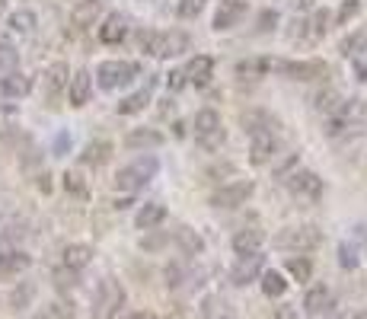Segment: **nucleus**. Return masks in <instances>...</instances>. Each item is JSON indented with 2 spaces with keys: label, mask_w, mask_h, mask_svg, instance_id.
I'll use <instances>...</instances> for the list:
<instances>
[{
  "label": "nucleus",
  "mask_w": 367,
  "mask_h": 319,
  "mask_svg": "<svg viewBox=\"0 0 367 319\" xmlns=\"http://www.w3.org/2000/svg\"><path fill=\"white\" fill-rule=\"evenodd\" d=\"M125 303V287L115 278H102L93 294V319H112Z\"/></svg>",
  "instance_id": "obj_1"
},
{
  "label": "nucleus",
  "mask_w": 367,
  "mask_h": 319,
  "mask_svg": "<svg viewBox=\"0 0 367 319\" xmlns=\"http://www.w3.org/2000/svg\"><path fill=\"white\" fill-rule=\"evenodd\" d=\"M157 169H160V163H157L153 157L134 160L131 166L118 169L115 188H118V192H138V188H144V185H147L153 176H157Z\"/></svg>",
  "instance_id": "obj_2"
},
{
  "label": "nucleus",
  "mask_w": 367,
  "mask_h": 319,
  "mask_svg": "<svg viewBox=\"0 0 367 319\" xmlns=\"http://www.w3.org/2000/svg\"><path fill=\"white\" fill-rule=\"evenodd\" d=\"M275 243L284 249H297V252H310L323 243V230L313 227V224H303V227H288L275 236Z\"/></svg>",
  "instance_id": "obj_3"
},
{
  "label": "nucleus",
  "mask_w": 367,
  "mask_h": 319,
  "mask_svg": "<svg viewBox=\"0 0 367 319\" xmlns=\"http://www.w3.org/2000/svg\"><path fill=\"white\" fill-rule=\"evenodd\" d=\"M138 77V64L131 61H102L96 68V84L102 90H115V86H125Z\"/></svg>",
  "instance_id": "obj_4"
},
{
  "label": "nucleus",
  "mask_w": 367,
  "mask_h": 319,
  "mask_svg": "<svg viewBox=\"0 0 367 319\" xmlns=\"http://www.w3.org/2000/svg\"><path fill=\"white\" fill-rule=\"evenodd\" d=\"M192 131L205 147H217V144L224 141V128H220V115L214 109H201L192 122Z\"/></svg>",
  "instance_id": "obj_5"
},
{
  "label": "nucleus",
  "mask_w": 367,
  "mask_h": 319,
  "mask_svg": "<svg viewBox=\"0 0 367 319\" xmlns=\"http://www.w3.org/2000/svg\"><path fill=\"white\" fill-rule=\"evenodd\" d=\"M256 192L252 182H230V185H220L214 195H211V204L214 208H240V204L250 202V195Z\"/></svg>",
  "instance_id": "obj_6"
},
{
  "label": "nucleus",
  "mask_w": 367,
  "mask_h": 319,
  "mask_svg": "<svg viewBox=\"0 0 367 319\" xmlns=\"http://www.w3.org/2000/svg\"><path fill=\"white\" fill-rule=\"evenodd\" d=\"M284 182H288V188H291L294 195H301V198H319V195H323V179H319L317 173H310V169H294Z\"/></svg>",
  "instance_id": "obj_7"
},
{
  "label": "nucleus",
  "mask_w": 367,
  "mask_h": 319,
  "mask_svg": "<svg viewBox=\"0 0 367 319\" xmlns=\"http://www.w3.org/2000/svg\"><path fill=\"white\" fill-rule=\"evenodd\" d=\"M240 125L246 135H275V128H278V118L275 115H268L265 109H246L240 115Z\"/></svg>",
  "instance_id": "obj_8"
},
{
  "label": "nucleus",
  "mask_w": 367,
  "mask_h": 319,
  "mask_svg": "<svg viewBox=\"0 0 367 319\" xmlns=\"http://www.w3.org/2000/svg\"><path fill=\"white\" fill-rule=\"evenodd\" d=\"M246 10H250L246 0H220V7H217V13H214V29L217 32L234 29V26L246 17Z\"/></svg>",
  "instance_id": "obj_9"
},
{
  "label": "nucleus",
  "mask_w": 367,
  "mask_h": 319,
  "mask_svg": "<svg viewBox=\"0 0 367 319\" xmlns=\"http://www.w3.org/2000/svg\"><path fill=\"white\" fill-rule=\"evenodd\" d=\"M259 275H262V255L259 252H252V255H240V262H236L234 271H230V281H234L236 287H246Z\"/></svg>",
  "instance_id": "obj_10"
},
{
  "label": "nucleus",
  "mask_w": 367,
  "mask_h": 319,
  "mask_svg": "<svg viewBox=\"0 0 367 319\" xmlns=\"http://www.w3.org/2000/svg\"><path fill=\"white\" fill-rule=\"evenodd\" d=\"M189 51V35L173 29V32H160L157 35V48H153V58H176Z\"/></svg>",
  "instance_id": "obj_11"
},
{
  "label": "nucleus",
  "mask_w": 367,
  "mask_h": 319,
  "mask_svg": "<svg viewBox=\"0 0 367 319\" xmlns=\"http://www.w3.org/2000/svg\"><path fill=\"white\" fill-rule=\"evenodd\" d=\"M90 93H93L90 70H77V74L67 80V96H70V106H77V109L90 102Z\"/></svg>",
  "instance_id": "obj_12"
},
{
  "label": "nucleus",
  "mask_w": 367,
  "mask_h": 319,
  "mask_svg": "<svg viewBox=\"0 0 367 319\" xmlns=\"http://www.w3.org/2000/svg\"><path fill=\"white\" fill-rule=\"evenodd\" d=\"M278 153V141L275 135H252V147H250V160L256 163V166H265V163H272Z\"/></svg>",
  "instance_id": "obj_13"
},
{
  "label": "nucleus",
  "mask_w": 367,
  "mask_h": 319,
  "mask_svg": "<svg viewBox=\"0 0 367 319\" xmlns=\"http://www.w3.org/2000/svg\"><path fill=\"white\" fill-rule=\"evenodd\" d=\"M100 13H102L100 0H80L74 7V13H70V26H74V29H90V26L100 19Z\"/></svg>",
  "instance_id": "obj_14"
},
{
  "label": "nucleus",
  "mask_w": 367,
  "mask_h": 319,
  "mask_svg": "<svg viewBox=\"0 0 367 319\" xmlns=\"http://www.w3.org/2000/svg\"><path fill=\"white\" fill-rule=\"evenodd\" d=\"M29 90H32V77L19 74V70H10V74L0 80V93L10 96V99H23V96H29Z\"/></svg>",
  "instance_id": "obj_15"
},
{
  "label": "nucleus",
  "mask_w": 367,
  "mask_h": 319,
  "mask_svg": "<svg viewBox=\"0 0 367 319\" xmlns=\"http://www.w3.org/2000/svg\"><path fill=\"white\" fill-rule=\"evenodd\" d=\"M93 262V246H84V243H74V246H67L64 255H61V265L70 271H80L86 269Z\"/></svg>",
  "instance_id": "obj_16"
},
{
  "label": "nucleus",
  "mask_w": 367,
  "mask_h": 319,
  "mask_svg": "<svg viewBox=\"0 0 367 319\" xmlns=\"http://www.w3.org/2000/svg\"><path fill=\"white\" fill-rule=\"evenodd\" d=\"M125 32H128L125 17L112 13V17H106V23L100 26V42H106V45H118L122 39H125Z\"/></svg>",
  "instance_id": "obj_17"
},
{
  "label": "nucleus",
  "mask_w": 367,
  "mask_h": 319,
  "mask_svg": "<svg viewBox=\"0 0 367 319\" xmlns=\"http://www.w3.org/2000/svg\"><path fill=\"white\" fill-rule=\"evenodd\" d=\"M160 144H163V135L153 131V128H138V131H131L125 137V147H131V151H151V147H160Z\"/></svg>",
  "instance_id": "obj_18"
},
{
  "label": "nucleus",
  "mask_w": 367,
  "mask_h": 319,
  "mask_svg": "<svg viewBox=\"0 0 367 319\" xmlns=\"http://www.w3.org/2000/svg\"><path fill=\"white\" fill-rule=\"evenodd\" d=\"M288 77H294V80H319V77H326V64H319V61H288Z\"/></svg>",
  "instance_id": "obj_19"
},
{
  "label": "nucleus",
  "mask_w": 367,
  "mask_h": 319,
  "mask_svg": "<svg viewBox=\"0 0 367 319\" xmlns=\"http://www.w3.org/2000/svg\"><path fill=\"white\" fill-rule=\"evenodd\" d=\"M262 243H265V233L262 230H240L234 236V249L236 255H252V252H259Z\"/></svg>",
  "instance_id": "obj_20"
},
{
  "label": "nucleus",
  "mask_w": 367,
  "mask_h": 319,
  "mask_svg": "<svg viewBox=\"0 0 367 319\" xmlns=\"http://www.w3.org/2000/svg\"><path fill=\"white\" fill-rule=\"evenodd\" d=\"M167 220V208L160 202H151V204H144L141 211H138V218H134V224L141 230H153V227H160Z\"/></svg>",
  "instance_id": "obj_21"
},
{
  "label": "nucleus",
  "mask_w": 367,
  "mask_h": 319,
  "mask_svg": "<svg viewBox=\"0 0 367 319\" xmlns=\"http://www.w3.org/2000/svg\"><path fill=\"white\" fill-rule=\"evenodd\" d=\"M211 74H214V58H208V55H198V58H192V64L185 68V77L192 80V84H208Z\"/></svg>",
  "instance_id": "obj_22"
},
{
  "label": "nucleus",
  "mask_w": 367,
  "mask_h": 319,
  "mask_svg": "<svg viewBox=\"0 0 367 319\" xmlns=\"http://www.w3.org/2000/svg\"><path fill=\"white\" fill-rule=\"evenodd\" d=\"M109 157H112V144H109V141H93V144H86V147H84L80 163H84V166H102Z\"/></svg>",
  "instance_id": "obj_23"
},
{
  "label": "nucleus",
  "mask_w": 367,
  "mask_h": 319,
  "mask_svg": "<svg viewBox=\"0 0 367 319\" xmlns=\"http://www.w3.org/2000/svg\"><path fill=\"white\" fill-rule=\"evenodd\" d=\"M32 265V259L26 255L23 249H10L3 259H0V275H19V271H26Z\"/></svg>",
  "instance_id": "obj_24"
},
{
  "label": "nucleus",
  "mask_w": 367,
  "mask_h": 319,
  "mask_svg": "<svg viewBox=\"0 0 367 319\" xmlns=\"http://www.w3.org/2000/svg\"><path fill=\"white\" fill-rule=\"evenodd\" d=\"M67 80H70V70H67L64 61H58V64H51L48 74H45V84H48V96H55V93H61L67 86Z\"/></svg>",
  "instance_id": "obj_25"
},
{
  "label": "nucleus",
  "mask_w": 367,
  "mask_h": 319,
  "mask_svg": "<svg viewBox=\"0 0 367 319\" xmlns=\"http://www.w3.org/2000/svg\"><path fill=\"white\" fill-rule=\"evenodd\" d=\"M342 102L345 99L335 90H326V93H317V96H313V109L323 112V115H335V112L342 109Z\"/></svg>",
  "instance_id": "obj_26"
},
{
  "label": "nucleus",
  "mask_w": 367,
  "mask_h": 319,
  "mask_svg": "<svg viewBox=\"0 0 367 319\" xmlns=\"http://www.w3.org/2000/svg\"><path fill=\"white\" fill-rule=\"evenodd\" d=\"M147 102H151V93L147 90L131 93V96H125V99L118 102V115H138V112H144Z\"/></svg>",
  "instance_id": "obj_27"
},
{
  "label": "nucleus",
  "mask_w": 367,
  "mask_h": 319,
  "mask_svg": "<svg viewBox=\"0 0 367 319\" xmlns=\"http://www.w3.org/2000/svg\"><path fill=\"white\" fill-rule=\"evenodd\" d=\"M329 303V287H310V294L303 297V310L310 313V316H317V313H323V307Z\"/></svg>",
  "instance_id": "obj_28"
},
{
  "label": "nucleus",
  "mask_w": 367,
  "mask_h": 319,
  "mask_svg": "<svg viewBox=\"0 0 367 319\" xmlns=\"http://www.w3.org/2000/svg\"><path fill=\"white\" fill-rule=\"evenodd\" d=\"M288 291V281H284L281 271H262V294L265 297H281Z\"/></svg>",
  "instance_id": "obj_29"
},
{
  "label": "nucleus",
  "mask_w": 367,
  "mask_h": 319,
  "mask_svg": "<svg viewBox=\"0 0 367 319\" xmlns=\"http://www.w3.org/2000/svg\"><path fill=\"white\" fill-rule=\"evenodd\" d=\"M7 26L13 32H32L35 29V13L32 10H17V13H10Z\"/></svg>",
  "instance_id": "obj_30"
},
{
  "label": "nucleus",
  "mask_w": 367,
  "mask_h": 319,
  "mask_svg": "<svg viewBox=\"0 0 367 319\" xmlns=\"http://www.w3.org/2000/svg\"><path fill=\"white\" fill-rule=\"evenodd\" d=\"M345 55V58H358L361 51H367V32H355V35H348L342 42V48H339Z\"/></svg>",
  "instance_id": "obj_31"
},
{
  "label": "nucleus",
  "mask_w": 367,
  "mask_h": 319,
  "mask_svg": "<svg viewBox=\"0 0 367 319\" xmlns=\"http://www.w3.org/2000/svg\"><path fill=\"white\" fill-rule=\"evenodd\" d=\"M288 271H291L294 281H310L313 265H310V259H303V255H294V259H288Z\"/></svg>",
  "instance_id": "obj_32"
},
{
  "label": "nucleus",
  "mask_w": 367,
  "mask_h": 319,
  "mask_svg": "<svg viewBox=\"0 0 367 319\" xmlns=\"http://www.w3.org/2000/svg\"><path fill=\"white\" fill-rule=\"evenodd\" d=\"M310 39H319V35L326 32V29H329V10H317V13H313V19H310Z\"/></svg>",
  "instance_id": "obj_33"
},
{
  "label": "nucleus",
  "mask_w": 367,
  "mask_h": 319,
  "mask_svg": "<svg viewBox=\"0 0 367 319\" xmlns=\"http://www.w3.org/2000/svg\"><path fill=\"white\" fill-rule=\"evenodd\" d=\"M64 188L70 195H80V198H86V182L80 179V173H64Z\"/></svg>",
  "instance_id": "obj_34"
},
{
  "label": "nucleus",
  "mask_w": 367,
  "mask_h": 319,
  "mask_svg": "<svg viewBox=\"0 0 367 319\" xmlns=\"http://www.w3.org/2000/svg\"><path fill=\"white\" fill-rule=\"evenodd\" d=\"M179 17L182 19H195L201 13V10H205V0H179Z\"/></svg>",
  "instance_id": "obj_35"
},
{
  "label": "nucleus",
  "mask_w": 367,
  "mask_h": 319,
  "mask_svg": "<svg viewBox=\"0 0 367 319\" xmlns=\"http://www.w3.org/2000/svg\"><path fill=\"white\" fill-rule=\"evenodd\" d=\"M358 10H361V3H358V0H345L342 7H339V13H335V23H339V26H345L348 19H355V17H358Z\"/></svg>",
  "instance_id": "obj_36"
},
{
  "label": "nucleus",
  "mask_w": 367,
  "mask_h": 319,
  "mask_svg": "<svg viewBox=\"0 0 367 319\" xmlns=\"http://www.w3.org/2000/svg\"><path fill=\"white\" fill-rule=\"evenodd\" d=\"M294 169H297V153H291V157H284L281 163H275V166H272V173H275V179H288Z\"/></svg>",
  "instance_id": "obj_37"
},
{
  "label": "nucleus",
  "mask_w": 367,
  "mask_h": 319,
  "mask_svg": "<svg viewBox=\"0 0 367 319\" xmlns=\"http://www.w3.org/2000/svg\"><path fill=\"white\" fill-rule=\"evenodd\" d=\"M29 297H32V284H23L19 291H13V297H10V303H13V310H23L26 303H29Z\"/></svg>",
  "instance_id": "obj_38"
},
{
  "label": "nucleus",
  "mask_w": 367,
  "mask_h": 319,
  "mask_svg": "<svg viewBox=\"0 0 367 319\" xmlns=\"http://www.w3.org/2000/svg\"><path fill=\"white\" fill-rule=\"evenodd\" d=\"M157 35L160 32H141L138 35V45H141L144 55H153V48H157Z\"/></svg>",
  "instance_id": "obj_39"
},
{
  "label": "nucleus",
  "mask_w": 367,
  "mask_h": 319,
  "mask_svg": "<svg viewBox=\"0 0 367 319\" xmlns=\"http://www.w3.org/2000/svg\"><path fill=\"white\" fill-rule=\"evenodd\" d=\"M179 240H182V246L189 252H201V236H195L192 230H182V233H179Z\"/></svg>",
  "instance_id": "obj_40"
},
{
  "label": "nucleus",
  "mask_w": 367,
  "mask_h": 319,
  "mask_svg": "<svg viewBox=\"0 0 367 319\" xmlns=\"http://www.w3.org/2000/svg\"><path fill=\"white\" fill-rule=\"evenodd\" d=\"M339 255H342L339 262H342L345 269H358V252L351 249V246H342V249H339Z\"/></svg>",
  "instance_id": "obj_41"
},
{
  "label": "nucleus",
  "mask_w": 367,
  "mask_h": 319,
  "mask_svg": "<svg viewBox=\"0 0 367 319\" xmlns=\"http://www.w3.org/2000/svg\"><path fill=\"white\" fill-rule=\"evenodd\" d=\"M167 84H169V90H173V93H179L185 84H189V77H185V70H169V80H167Z\"/></svg>",
  "instance_id": "obj_42"
},
{
  "label": "nucleus",
  "mask_w": 367,
  "mask_h": 319,
  "mask_svg": "<svg viewBox=\"0 0 367 319\" xmlns=\"http://www.w3.org/2000/svg\"><path fill=\"white\" fill-rule=\"evenodd\" d=\"M17 64V51L10 48V45H0V68L7 70V68H13Z\"/></svg>",
  "instance_id": "obj_43"
},
{
  "label": "nucleus",
  "mask_w": 367,
  "mask_h": 319,
  "mask_svg": "<svg viewBox=\"0 0 367 319\" xmlns=\"http://www.w3.org/2000/svg\"><path fill=\"white\" fill-rule=\"evenodd\" d=\"M275 23H278V13L275 10H265L259 17V32H268V29H275Z\"/></svg>",
  "instance_id": "obj_44"
},
{
  "label": "nucleus",
  "mask_w": 367,
  "mask_h": 319,
  "mask_svg": "<svg viewBox=\"0 0 367 319\" xmlns=\"http://www.w3.org/2000/svg\"><path fill=\"white\" fill-rule=\"evenodd\" d=\"M275 319H301V313H297V307H275Z\"/></svg>",
  "instance_id": "obj_45"
},
{
  "label": "nucleus",
  "mask_w": 367,
  "mask_h": 319,
  "mask_svg": "<svg viewBox=\"0 0 367 319\" xmlns=\"http://www.w3.org/2000/svg\"><path fill=\"white\" fill-rule=\"evenodd\" d=\"M55 316L74 319V310H70V303H67V300H58V303H55Z\"/></svg>",
  "instance_id": "obj_46"
},
{
  "label": "nucleus",
  "mask_w": 367,
  "mask_h": 319,
  "mask_svg": "<svg viewBox=\"0 0 367 319\" xmlns=\"http://www.w3.org/2000/svg\"><path fill=\"white\" fill-rule=\"evenodd\" d=\"M67 147H70V137H67V135H61L58 141H55V151H67Z\"/></svg>",
  "instance_id": "obj_47"
},
{
  "label": "nucleus",
  "mask_w": 367,
  "mask_h": 319,
  "mask_svg": "<svg viewBox=\"0 0 367 319\" xmlns=\"http://www.w3.org/2000/svg\"><path fill=\"white\" fill-rule=\"evenodd\" d=\"M291 3H294V7H297V10H310V7H313V3H317V0H291Z\"/></svg>",
  "instance_id": "obj_48"
},
{
  "label": "nucleus",
  "mask_w": 367,
  "mask_h": 319,
  "mask_svg": "<svg viewBox=\"0 0 367 319\" xmlns=\"http://www.w3.org/2000/svg\"><path fill=\"white\" fill-rule=\"evenodd\" d=\"M39 188H42V192H51V182H48V176H45V173L39 176Z\"/></svg>",
  "instance_id": "obj_49"
},
{
  "label": "nucleus",
  "mask_w": 367,
  "mask_h": 319,
  "mask_svg": "<svg viewBox=\"0 0 367 319\" xmlns=\"http://www.w3.org/2000/svg\"><path fill=\"white\" fill-rule=\"evenodd\" d=\"M134 319H157V316H153V313H138Z\"/></svg>",
  "instance_id": "obj_50"
},
{
  "label": "nucleus",
  "mask_w": 367,
  "mask_h": 319,
  "mask_svg": "<svg viewBox=\"0 0 367 319\" xmlns=\"http://www.w3.org/2000/svg\"><path fill=\"white\" fill-rule=\"evenodd\" d=\"M3 10H7V0H0V13H3Z\"/></svg>",
  "instance_id": "obj_51"
},
{
  "label": "nucleus",
  "mask_w": 367,
  "mask_h": 319,
  "mask_svg": "<svg viewBox=\"0 0 367 319\" xmlns=\"http://www.w3.org/2000/svg\"><path fill=\"white\" fill-rule=\"evenodd\" d=\"M35 319H48V316H35Z\"/></svg>",
  "instance_id": "obj_52"
},
{
  "label": "nucleus",
  "mask_w": 367,
  "mask_h": 319,
  "mask_svg": "<svg viewBox=\"0 0 367 319\" xmlns=\"http://www.w3.org/2000/svg\"><path fill=\"white\" fill-rule=\"evenodd\" d=\"M100 3H102V0H100Z\"/></svg>",
  "instance_id": "obj_53"
}]
</instances>
